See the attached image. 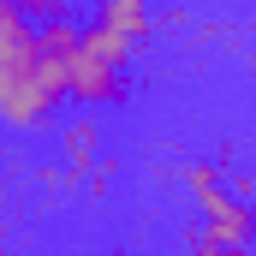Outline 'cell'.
<instances>
[{
    "label": "cell",
    "mask_w": 256,
    "mask_h": 256,
    "mask_svg": "<svg viewBox=\"0 0 256 256\" xmlns=\"http://www.w3.org/2000/svg\"><path fill=\"white\" fill-rule=\"evenodd\" d=\"M66 102V66L36 48V30L18 0H0V120L36 131Z\"/></svg>",
    "instance_id": "6da1fadb"
},
{
    "label": "cell",
    "mask_w": 256,
    "mask_h": 256,
    "mask_svg": "<svg viewBox=\"0 0 256 256\" xmlns=\"http://www.w3.org/2000/svg\"><path fill=\"white\" fill-rule=\"evenodd\" d=\"M126 72H131V42L108 36L102 24L84 18V42H78V54L66 60V102H78V108L120 102V96H126Z\"/></svg>",
    "instance_id": "7a4b0ae2"
},
{
    "label": "cell",
    "mask_w": 256,
    "mask_h": 256,
    "mask_svg": "<svg viewBox=\"0 0 256 256\" xmlns=\"http://www.w3.org/2000/svg\"><path fill=\"white\" fill-rule=\"evenodd\" d=\"M185 179H191L196 202H202V232H208V238H220V244H232V250H250V238H256L250 202H244V196H232L214 173H208V167H191Z\"/></svg>",
    "instance_id": "3957f363"
},
{
    "label": "cell",
    "mask_w": 256,
    "mask_h": 256,
    "mask_svg": "<svg viewBox=\"0 0 256 256\" xmlns=\"http://www.w3.org/2000/svg\"><path fill=\"white\" fill-rule=\"evenodd\" d=\"M90 24H102L108 36H120V42L137 48V42L149 36V24H155V18H149V6H143V0H102Z\"/></svg>",
    "instance_id": "277c9868"
},
{
    "label": "cell",
    "mask_w": 256,
    "mask_h": 256,
    "mask_svg": "<svg viewBox=\"0 0 256 256\" xmlns=\"http://www.w3.org/2000/svg\"><path fill=\"white\" fill-rule=\"evenodd\" d=\"M60 143H66V161H72V167H90V155H96V120H90V114L72 120V126L60 131Z\"/></svg>",
    "instance_id": "5b68a950"
}]
</instances>
